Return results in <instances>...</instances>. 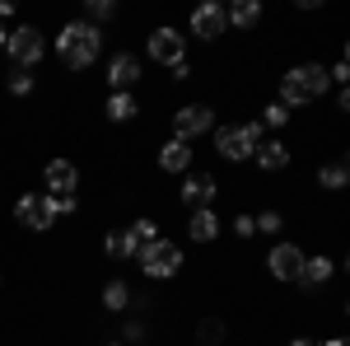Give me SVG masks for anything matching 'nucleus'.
Returning a JSON list of instances; mask_svg holds the SVG:
<instances>
[{
  "label": "nucleus",
  "mask_w": 350,
  "mask_h": 346,
  "mask_svg": "<svg viewBox=\"0 0 350 346\" xmlns=\"http://www.w3.org/2000/svg\"><path fill=\"white\" fill-rule=\"evenodd\" d=\"M103 52V28H94L89 19H70L61 24V38H56V56L70 66V71H89Z\"/></svg>",
  "instance_id": "obj_1"
},
{
  "label": "nucleus",
  "mask_w": 350,
  "mask_h": 346,
  "mask_svg": "<svg viewBox=\"0 0 350 346\" xmlns=\"http://www.w3.org/2000/svg\"><path fill=\"white\" fill-rule=\"evenodd\" d=\"M332 80H327V71L318 61H304V66H290L285 75H280V103L285 108H304L313 103V99H323Z\"/></svg>",
  "instance_id": "obj_2"
},
{
  "label": "nucleus",
  "mask_w": 350,
  "mask_h": 346,
  "mask_svg": "<svg viewBox=\"0 0 350 346\" xmlns=\"http://www.w3.org/2000/svg\"><path fill=\"white\" fill-rule=\"evenodd\" d=\"M135 262H140V271H145L150 281H168V276L183 271V248L168 243V239H154V243H145V248L135 253Z\"/></svg>",
  "instance_id": "obj_3"
},
{
  "label": "nucleus",
  "mask_w": 350,
  "mask_h": 346,
  "mask_svg": "<svg viewBox=\"0 0 350 346\" xmlns=\"http://www.w3.org/2000/svg\"><path fill=\"white\" fill-rule=\"evenodd\" d=\"M262 145V122H239V127H219L215 132V150L224 160H252V150Z\"/></svg>",
  "instance_id": "obj_4"
},
{
  "label": "nucleus",
  "mask_w": 350,
  "mask_h": 346,
  "mask_svg": "<svg viewBox=\"0 0 350 346\" xmlns=\"http://www.w3.org/2000/svg\"><path fill=\"white\" fill-rule=\"evenodd\" d=\"M14 220L33 230V234H42V230H52L56 225V197L52 192H33V197H19L14 201Z\"/></svg>",
  "instance_id": "obj_5"
},
{
  "label": "nucleus",
  "mask_w": 350,
  "mask_h": 346,
  "mask_svg": "<svg viewBox=\"0 0 350 346\" xmlns=\"http://www.w3.org/2000/svg\"><path fill=\"white\" fill-rule=\"evenodd\" d=\"M5 52H10V61H14L19 71H28V66H38V61H42V52H47V38H42L33 24H19L10 38H5Z\"/></svg>",
  "instance_id": "obj_6"
},
{
  "label": "nucleus",
  "mask_w": 350,
  "mask_h": 346,
  "mask_svg": "<svg viewBox=\"0 0 350 346\" xmlns=\"http://www.w3.org/2000/svg\"><path fill=\"white\" fill-rule=\"evenodd\" d=\"M211 127H215V112H211L206 103H187V108H178V112H173V136H178V140H187V145L196 140V136H206Z\"/></svg>",
  "instance_id": "obj_7"
},
{
  "label": "nucleus",
  "mask_w": 350,
  "mask_h": 346,
  "mask_svg": "<svg viewBox=\"0 0 350 346\" xmlns=\"http://www.w3.org/2000/svg\"><path fill=\"white\" fill-rule=\"evenodd\" d=\"M224 28H229V19H224V5L206 0V5H196V10H191V38L215 42V38H224Z\"/></svg>",
  "instance_id": "obj_8"
},
{
  "label": "nucleus",
  "mask_w": 350,
  "mask_h": 346,
  "mask_svg": "<svg viewBox=\"0 0 350 346\" xmlns=\"http://www.w3.org/2000/svg\"><path fill=\"white\" fill-rule=\"evenodd\" d=\"M150 56H154L159 66H173V61L187 56V38H183L178 28H168V24L154 28V33H150Z\"/></svg>",
  "instance_id": "obj_9"
},
{
  "label": "nucleus",
  "mask_w": 350,
  "mask_h": 346,
  "mask_svg": "<svg viewBox=\"0 0 350 346\" xmlns=\"http://www.w3.org/2000/svg\"><path fill=\"white\" fill-rule=\"evenodd\" d=\"M108 84H112V94H131L135 84H140V61H135V52H112L108 56Z\"/></svg>",
  "instance_id": "obj_10"
},
{
  "label": "nucleus",
  "mask_w": 350,
  "mask_h": 346,
  "mask_svg": "<svg viewBox=\"0 0 350 346\" xmlns=\"http://www.w3.org/2000/svg\"><path fill=\"white\" fill-rule=\"evenodd\" d=\"M299 267H304V253H299L295 243H275L267 258V271L275 281H299Z\"/></svg>",
  "instance_id": "obj_11"
},
{
  "label": "nucleus",
  "mask_w": 350,
  "mask_h": 346,
  "mask_svg": "<svg viewBox=\"0 0 350 346\" xmlns=\"http://www.w3.org/2000/svg\"><path fill=\"white\" fill-rule=\"evenodd\" d=\"M42 183L52 187V197H75V187H80V169L70 160H52L42 169Z\"/></svg>",
  "instance_id": "obj_12"
},
{
  "label": "nucleus",
  "mask_w": 350,
  "mask_h": 346,
  "mask_svg": "<svg viewBox=\"0 0 350 346\" xmlns=\"http://www.w3.org/2000/svg\"><path fill=\"white\" fill-rule=\"evenodd\" d=\"M215 192H219V183L211 173H191L187 183H183V201H187L191 211H206V206H215Z\"/></svg>",
  "instance_id": "obj_13"
},
{
  "label": "nucleus",
  "mask_w": 350,
  "mask_h": 346,
  "mask_svg": "<svg viewBox=\"0 0 350 346\" xmlns=\"http://www.w3.org/2000/svg\"><path fill=\"white\" fill-rule=\"evenodd\" d=\"M159 169H163V173H187V169H191V145L173 136V140L159 150Z\"/></svg>",
  "instance_id": "obj_14"
},
{
  "label": "nucleus",
  "mask_w": 350,
  "mask_h": 346,
  "mask_svg": "<svg viewBox=\"0 0 350 346\" xmlns=\"http://www.w3.org/2000/svg\"><path fill=\"white\" fill-rule=\"evenodd\" d=\"M332 271H336V262H332V258H304V267H299V286L318 291V286H327V281H332Z\"/></svg>",
  "instance_id": "obj_15"
},
{
  "label": "nucleus",
  "mask_w": 350,
  "mask_h": 346,
  "mask_svg": "<svg viewBox=\"0 0 350 346\" xmlns=\"http://www.w3.org/2000/svg\"><path fill=\"white\" fill-rule=\"evenodd\" d=\"M252 160H257V169H262V173H280V169L290 164V150H285L280 140H262V145L252 150Z\"/></svg>",
  "instance_id": "obj_16"
},
{
  "label": "nucleus",
  "mask_w": 350,
  "mask_h": 346,
  "mask_svg": "<svg viewBox=\"0 0 350 346\" xmlns=\"http://www.w3.org/2000/svg\"><path fill=\"white\" fill-rule=\"evenodd\" d=\"M215 234H219V215H215V206H206V211H191V220H187V239L211 243Z\"/></svg>",
  "instance_id": "obj_17"
},
{
  "label": "nucleus",
  "mask_w": 350,
  "mask_h": 346,
  "mask_svg": "<svg viewBox=\"0 0 350 346\" xmlns=\"http://www.w3.org/2000/svg\"><path fill=\"white\" fill-rule=\"evenodd\" d=\"M224 19L234 28H257L262 24V5H257V0H234V5L224 10Z\"/></svg>",
  "instance_id": "obj_18"
},
{
  "label": "nucleus",
  "mask_w": 350,
  "mask_h": 346,
  "mask_svg": "<svg viewBox=\"0 0 350 346\" xmlns=\"http://www.w3.org/2000/svg\"><path fill=\"white\" fill-rule=\"evenodd\" d=\"M135 112H140L135 108V94H112L108 99V122H131Z\"/></svg>",
  "instance_id": "obj_19"
},
{
  "label": "nucleus",
  "mask_w": 350,
  "mask_h": 346,
  "mask_svg": "<svg viewBox=\"0 0 350 346\" xmlns=\"http://www.w3.org/2000/svg\"><path fill=\"white\" fill-rule=\"evenodd\" d=\"M346 178H350V169L341 160L336 164H323V169H318V183L327 187V192H341V187H346Z\"/></svg>",
  "instance_id": "obj_20"
},
{
  "label": "nucleus",
  "mask_w": 350,
  "mask_h": 346,
  "mask_svg": "<svg viewBox=\"0 0 350 346\" xmlns=\"http://www.w3.org/2000/svg\"><path fill=\"white\" fill-rule=\"evenodd\" d=\"M131 304V286L126 281H108L103 286V309H126Z\"/></svg>",
  "instance_id": "obj_21"
},
{
  "label": "nucleus",
  "mask_w": 350,
  "mask_h": 346,
  "mask_svg": "<svg viewBox=\"0 0 350 346\" xmlns=\"http://www.w3.org/2000/svg\"><path fill=\"white\" fill-rule=\"evenodd\" d=\"M196 342H201V346H219V342H224V323H219V319H201V323H196Z\"/></svg>",
  "instance_id": "obj_22"
},
{
  "label": "nucleus",
  "mask_w": 350,
  "mask_h": 346,
  "mask_svg": "<svg viewBox=\"0 0 350 346\" xmlns=\"http://www.w3.org/2000/svg\"><path fill=\"white\" fill-rule=\"evenodd\" d=\"M103 248H108V258H135V243L126 239V230H112L103 239Z\"/></svg>",
  "instance_id": "obj_23"
},
{
  "label": "nucleus",
  "mask_w": 350,
  "mask_h": 346,
  "mask_svg": "<svg viewBox=\"0 0 350 346\" xmlns=\"http://www.w3.org/2000/svg\"><path fill=\"white\" fill-rule=\"evenodd\" d=\"M126 239H131V243H135V253H140L145 243H154V239H159V230H154V220H135L131 230H126Z\"/></svg>",
  "instance_id": "obj_24"
},
{
  "label": "nucleus",
  "mask_w": 350,
  "mask_h": 346,
  "mask_svg": "<svg viewBox=\"0 0 350 346\" xmlns=\"http://www.w3.org/2000/svg\"><path fill=\"white\" fill-rule=\"evenodd\" d=\"M252 230H257V234H280L285 220H280V211H262V215H252Z\"/></svg>",
  "instance_id": "obj_25"
},
{
  "label": "nucleus",
  "mask_w": 350,
  "mask_h": 346,
  "mask_svg": "<svg viewBox=\"0 0 350 346\" xmlns=\"http://www.w3.org/2000/svg\"><path fill=\"white\" fill-rule=\"evenodd\" d=\"M84 10H89V24H94V28L103 24V19H112V14H117V5H112V0H89Z\"/></svg>",
  "instance_id": "obj_26"
},
{
  "label": "nucleus",
  "mask_w": 350,
  "mask_h": 346,
  "mask_svg": "<svg viewBox=\"0 0 350 346\" xmlns=\"http://www.w3.org/2000/svg\"><path fill=\"white\" fill-rule=\"evenodd\" d=\"M285 122H290V108L285 103H271L267 112H262V127H285Z\"/></svg>",
  "instance_id": "obj_27"
},
{
  "label": "nucleus",
  "mask_w": 350,
  "mask_h": 346,
  "mask_svg": "<svg viewBox=\"0 0 350 346\" xmlns=\"http://www.w3.org/2000/svg\"><path fill=\"white\" fill-rule=\"evenodd\" d=\"M10 94H33V75L28 71H14L10 75Z\"/></svg>",
  "instance_id": "obj_28"
},
{
  "label": "nucleus",
  "mask_w": 350,
  "mask_h": 346,
  "mask_svg": "<svg viewBox=\"0 0 350 346\" xmlns=\"http://www.w3.org/2000/svg\"><path fill=\"white\" fill-rule=\"evenodd\" d=\"M234 234H239V239H252V234H257V230H252V215H239V220H234Z\"/></svg>",
  "instance_id": "obj_29"
},
{
  "label": "nucleus",
  "mask_w": 350,
  "mask_h": 346,
  "mask_svg": "<svg viewBox=\"0 0 350 346\" xmlns=\"http://www.w3.org/2000/svg\"><path fill=\"white\" fill-rule=\"evenodd\" d=\"M168 71H173V80H191V61H187V56H183V61H173Z\"/></svg>",
  "instance_id": "obj_30"
},
{
  "label": "nucleus",
  "mask_w": 350,
  "mask_h": 346,
  "mask_svg": "<svg viewBox=\"0 0 350 346\" xmlns=\"http://www.w3.org/2000/svg\"><path fill=\"white\" fill-rule=\"evenodd\" d=\"M75 206H80L75 197H56V220H61V215H75Z\"/></svg>",
  "instance_id": "obj_31"
},
{
  "label": "nucleus",
  "mask_w": 350,
  "mask_h": 346,
  "mask_svg": "<svg viewBox=\"0 0 350 346\" xmlns=\"http://www.w3.org/2000/svg\"><path fill=\"white\" fill-rule=\"evenodd\" d=\"M10 14H14V5H10V0H0V19H10Z\"/></svg>",
  "instance_id": "obj_32"
},
{
  "label": "nucleus",
  "mask_w": 350,
  "mask_h": 346,
  "mask_svg": "<svg viewBox=\"0 0 350 346\" xmlns=\"http://www.w3.org/2000/svg\"><path fill=\"white\" fill-rule=\"evenodd\" d=\"M290 346H318V342H313V337H295Z\"/></svg>",
  "instance_id": "obj_33"
},
{
  "label": "nucleus",
  "mask_w": 350,
  "mask_h": 346,
  "mask_svg": "<svg viewBox=\"0 0 350 346\" xmlns=\"http://www.w3.org/2000/svg\"><path fill=\"white\" fill-rule=\"evenodd\" d=\"M5 38H10V28H0V47H5Z\"/></svg>",
  "instance_id": "obj_34"
},
{
  "label": "nucleus",
  "mask_w": 350,
  "mask_h": 346,
  "mask_svg": "<svg viewBox=\"0 0 350 346\" xmlns=\"http://www.w3.org/2000/svg\"><path fill=\"white\" fill-rule=\"evenodd\" d=\"M327 346H346V342H341V337H332V342H327Z\"/></svg>",
  "instance_id": "obj_35"
},
{
  "label": "nucleus",
  "mask_w": 350,
  "mask_h": 346,
  "mask_svg": "<svg viewBox=\"0 0 350 346\" xmlns=\"http://www.w3.org/2000/svg\"><path fill=\"white\" fill-rule=\"evenodd\" d=\"M0 286H5V276H0Z\"/></svg>",
  "instance_id": "obj_36"
},
{
  "label": "nucleus",
  "mask_w": 350,
  "mask_h": 346,
  "mask_svg": "<svg viewBox=\"0 0 350 346\" xmlns=\"http://www.w3.org/2000/svg\"><path fill=\"white\" fill-rule=\"evenodd\" d=\"M112 346H122V342H112Z\"/></svg>",
  "instance_id": "obj_37"
}]
</instances>
